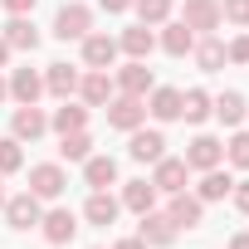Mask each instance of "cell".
Here are the masks:
<instances>
[{"mask_svg": "<svg viewBox=\"0 0 249 249\" xmlns=\"http://www.w3.org/2000/svg\"><path fill=\"white\" fill-rule=\"evenodd\" d=\"M103 112H107V127H117V132H132V127L147 122V103L132 98V93H112Z\"/></svg>", "mask_w": 249, "mask_h": 249, "instance_id": "cell-1", "label": "cell"}, {"mask_svg": "<svg viewBox=\"0 0 249 249\" xmlns=\"http://www.w3.org/2000/svg\"><path fill=\"white\" fill-rule=\"evenodd\" d=\"M93 30V10L88 5H78V0H69V5H59V15H54V39H83Z\"/></svg>", "mask_w": 249, "mask_h": 249, "instance_id": "cell-2", "label": "cell"}, {"mask_svg": "<svg viewBox=\"0 0 249 249\" xmlns=\"http://www.w3.org/2000/svg\"><path fill=\"white\" fill-rule=\"evenodd\" d=\"M127 157L142 161V166H157V161L166 157V137H161L157 127H132V132H127Z\"/></svg>", "mask_w": 249, "mask_h": 249, "instance_id": "cell-3", "label": "cell"}, {"mask_svg": "<svg viewBox=\"0 0 249 249\" xmlns=\"http://www.w3.org/2000/svg\"><path fill=\"white\" fill-rule=\"evenodd\" d=\"M39 220H44V200H39V196L20 191V196H10V200H5V225H10V230H20V234H25V230H35Z\"/></svg>", "mask_w": 249, "mask_h": 249, "instance_id": "cell-4", "label": "cell"}, {"mask_svg": "<svg viewBox=\"0 0 249 249\" xmlns=\"http://www.w3.org/2000/svg\"><path fill=\"white\" fill-rule=\"evenodd\" d=\"M64 186H69V176H64L59 161H39V166H30V196H39V200H59Z\"/></svg>", "mask_w": 249, "mask_h": 249, "instance_id": "cell-5", "label": "cell"}, {"mask_svg": "<svg viewBox=\"0 0 249 249\" xmlns=\"http://www.w3.org/2000/svg\"><path fill=\"white\" fill-rule=\"evenodd\" d=\"M44 132H49V117H44L35 103H20V107L10 112V137H15V142H39Z\"/></svg>", "mask_w": 249, "mask_h": 249, "instance_id": "cell-6", "label": "cell"}, {"mask_svg": "<svg viewBox=\"0 0 249 249\" xmlns=\"http://www.w3.org/2000/svg\"><path fill=\"white\" fill-rule=\"evenodd\" d=\"M191 171H210V166H220L225 161V142L220 137H210V132H200V137H191V147H186V157H181Z\"/></svg>", "mask_w": 249, "mask_h": 249, "instance_id": "cell-7", "label": "cell"}, {"mask_svg": "<svg viewBox=\"0 0 249 249\" xmlns=\"http://www.w3.org/2000/svg\"><path fill=\"white\" fill-rule=\"evenodd\" d=\"M137 220H142V225H137V239H142L147 249H166V244L181 234V230L166 220V210H147V215H137Z\"/></svg>", "mask_w": 249, "mask_h": 249, "instance_id": "cell-8", "label": "cell"}, {"mask_svg": "<svg viewBox=\"0 0 249 249\" xmlns=\"http://www.w3.org/2000/svg\"><path fill=\"white\" fill-rule=\"evenodd\" d=\"M220 0H186V10H181V25L196 30V35H215L220 30Z\"/></svg>", "mask_w": 249, "mask_h": 249, "instance_id": "cell-9", "label": "cell"}, {"mask_svg": "<svg viewBox=\"0 0 249 249\" xmlns=\"http://www.w3.org/2000/svg\"><path fill=\"white\" fill-rule=\"evenodd\" d=\"M166 220H171L176 230H200V220H205V200H200V196L176 191V196H171V205H166Z\"/></svg>", "mask_w": 249, "mask_h": 249, "instance_id": "cell-10", "label": "cell"}, {"mask_svg": "<svg viewBox=\"0 0 249 249\" xmlns=\"http://www.w3.org/2000/svg\"><path fill=\"white\" fill-rule=\"evenodd\" d=\"M112 83H117V93H132V98H147V93L157 88V78H152L147 59H132V64H122Z\"/></svg>", "mask_w": 249, "mask_h": 249, "instance_id": "cell-11", "label": "cell"}, {"mask_svg": "<svg viewBox=\"0 0 249 249\" xmlns=\"http://www.w3.org/2000/svg\"><path fill=\"white\" fill-rule=\"evenodd\" d=\"M112 93H117V83L107 78V69H88V73L78 78V98H83L88 107H107Z\"/></svg>", "mask_w": 249, "mask_h": 249, "instance_id": "cell-12", "label": "cell"}, {"mask_svg": "<svg viewBox=\"0 0 249 249\" xmlns=\"http://www.w3.org/2000/svg\"><path fill=\"white\" fill-rule=\"evenodd\" d=\"M186 176H191V166H186L181 157H161L157 171H152V186H157L161 196H176V191H186Z\"/></svg>", "mask_w": 249, "mask_h": 249, "instance_id": "cell-13", "label": "cell"}, {"mask_svg": "<svg viewBox=\"0 0 249 249\" xmlns=\"http://www.w3.org/2000/svg\"><path fill=\"white\" fill-rule=\"evenodd\" d=\"M112 59H117V39L112 35H83V64L88 69H112Z\"/></svg>", "mask_w": 249, "mask_h": 249, "instance_id": "cell-14", "label": "cell"}, {"mask_svg": "<svg viewBox=\"0 0 249 249\" xmlns=\"http://www.w3.org/2000/svg\"><path fill=\"white\" fill-rule=\"evenodd\" d=\"M44 239L49 244H69L73 234H78V220H73V210H64V205H54V210H44Z\"/></svg>", "mask_w": 249, "mask_h": 249, "instance_id": "cell-15", "label": "cell"}, {"mask_svg": "<svg viewBox=\"0 0 249 249\" xmlns=\"http://www.w3.org/2000/svg\"><path fill=\"white\" fill-rule=\"evenodd\" d=\"M0 39H5L10 49H25V54L39 49V30H35L30 15H10V25H5V35H0Z\"/></svg>", "mask_w": 249, "mask_h": 249, "instance_id": "cell-16", "label": "cell"}, {"mask_svg": "<svg viewBox=\"0 0 249 249\" xmlns=\"http://www.w3.org/2000/svg\"><path fill=\"white\" fill-rule=\"evenodd\" d=\"M78 78H83L78 69H69V64H49V69H44V93H54V98L64 103V98L78 93Z\"/></svg>", "mask_w": 249, "mask_h": 249, "instance_id": "cell-17", "label": "cell"}, {"mask_svg": "<svg viewBox=\"0 0 249 249\" xmlns=\"http://www.w3.org/2000/svg\"><path fill=\"white\" fill-rule=\"evenodd\" d=\"M117 49L127 54V59H147V54L157 49V35H152V25H132V30H122V35H117Z\"/></svg>", "mask_w": 249, "mask_h": 249, "instance_id": "cell-18", "label": "cell"}, {"mask_svg": "<svg viewBox=\"0 0 249 249\" xmlns=\"http://www.w3.org/2000/svg\"><path fill=\"white\" fill-rule=\"evenodd\" d=\"M117 210H122V200H117V196H107V191H93V196H88V205H83V220L107 230V225L117 220Z\"/></svg>", "mask_w": 249, "mask_h": 249, "instance_id": "cell-19", "label": "cell"}, {"mask_svg": "<svg viewBox=\"0 0 249 249\" xmlns=\"http://www.w3.org/2000/svg\"><path fill=\"white\" fill-rule=\"evenodd\" d=\"M157 186L152 181H127V186H122V205H127L132 215H147V210H157Z\"/></svg>", "mask_w": 249, "mask_h": 249, "instance_id": "cell-20", "label": "cell"}, {"mask_svg": "<svg viewBox=\"0 0 249 249\" xmlns=\"http://www.w3.org/2000/svg\"><path fill=\"white\" fill-rule=\"evenodd\" d=\"M5 83H10V98H15V103H39V93H44V78H39L35 69H15Z\"/></svg>", "mask_w": 249, "mask_h": 249, "instance_id": "cell-21", "label": "cell"}, {"mask_svg": "<svg viewBox=\"0 0 249 249\" xmlns=\"http://www.w3.org/2000/svg\"><path fill=\"white\" fill-rule=\"evenodd\" d=\"M234 191V176L230 171H220V166H210V171H200V186H196V196L210 205V200H225Z\"/></svg>", "mask_w": 249, "mask_h": 249, "instance_id": "cell-22", "label": "cell"}, {"mask_svg": "<svg viewBox=\"0 0 249 249\" xmlns=\"http://www.w3.org/2000/svg\"><path fill=\"white\" fill-rule=\"evenodd\" d=\"M210 107H215V98H210L205 88H186V93H181V117L191 122V127H200V122L210 117Z\"/></svg>", "mask_w": 249, "mask_h": 249, "instance_id": "cell-23", "label": "cell"}, {"mask_svg": "<svg viewBox=\"0 0 249 249\" xmlns=\"http://www.w3.org/2000/svg\"><path fill=\"white\" fill-rule=\"evenodd\" d=\"M157 44H161L171 59H186V54L196 49V30H186V25L176 20V25H166V30H161V39H157Z\"/></svg>", "mask_w": 249, "mask_h": 249, "instance_id": "cell-24", "label": "cell"}, {"mask_svg": "<svg viewBox=\"0 0 249 249\" xmlns=\"http://www.w3.org/2000/svg\"><path fill=\"white\" fill-rule=\"evenodd\" d=\"M147 112H152L157 122H176V117H181V88H152Z\"/></svg>", "mask_w": 249, "mask_h": 249, "instance_id": "cell-25", "label": "cell"}, {"mask_svg": "<svg viewBox=\"0 0 249 249\" xmlns=\"http://www.w3.org/2000/svg\"><path fill=\"white\" fill-rule=\"evenodd\" d=\"M83 181H88L93 191L117 186V161H112V157H88V161H83Z\"/></svg>", "mask_w": 249, "mask_h": 249, "instance_id": "cell-26", "label": "cell"}, {"mask_svg": "<svg viewBox=\"0 0 249 249\" xmlns=\"http://www.w3.org/2000/svg\"><path fill=\"white\" fill-rule=\"evenodd\" d=\"M49 127L64 137V132H83L88 127V107H78V103H69L64 98V107H54V117H49Z\"/></svg>", "mask_w": 249, "mask_h": 249, "instance_id": "cell-27", "label": "cell"}, {"mask_svg": "<svg viewBox=\"0 0 249 249\" xmlns=\"http://www.w3.org/2000/svg\"><path fill=\"white\" fill-rule=\"evenodd\" d=\"M191 54H196V64H200V73H215V69H225V44H220L215 35H200Z\"/></svg>", "mask_w": 249, "mask_h": 249, "instance_id": "cell-28", "label": "cell"}, {"mask_svg": "<svg viewBox=\"0 0 249 249\" xmlns=\"http://www.w3.org/2000/svg\"><path fill=\"white\" fill-rule=\"evenodd\" d=\"M210 112H215V117L225 122V127H239V122L249 117V107H244V93H220Z\"/></svg>", "mask_w": 249, "mask_h": 249, "instance_id": "cell-29", "label": "cell"}, {"mask_svg": "<svg viewBox=\"0 0 249 249\" xmlns=\"http://www.w3.org/2000/svg\"><path fill=\"white\" fill-rule=\"evenodd\" d=\"M59 157H64V161H88V157H93L88 127H83V132H64V137H59Z\"/></svg>", "mask_w": 249, "mask_h": 249, "instance_id": "cell-30", "label": "cell"}, {"mask_svg": "<svg viewBox=\"0 0 249 249\" xmlns=\"http://www.w3.org/2000/svg\"><path fill=\"white\" fill-rule=\"evenodd\" d=\"M132 5H137V15H142V25H166L171 20V0H132Z\"/></svg>", "mask_w": 249, "mask_h": 249, "instance_id": "cell-31", "label": "cell"}, {"mask_svg": "<svg viewBox=\"0 0 249 249\" xmlns=\"http://www.w3.org/2000/svg\"><path fill=\"white\" fill-rule=\"evenodd\" d=\"M25 166V152H20V142L15 137H0V176H15Z\"/></svg>", "mask_w": 249, "mask_h": 249, "instance_id": "cell-32", "label": "cell"}, {"mask_svg": "<svg viewBox=\"0 0 249 249\" xmlns=\"http://www.w3.org/2000/svg\"><path fill=\"white\" fill-rule=\"evenodd\" d=\"M225 161L239 166V171H249V132H234V137L225 142Z\"/></svg>", "mask_w": 249, "mask_h": 249, "instance_id": "cell-33", "label": "cell"}, {"mask_svg": "<svg viewBox=\"0 0 249 249\" xmlns=\"http://www.w3.org/2000/svg\"><path fill=\"white\" fill-rule=\"evenodd\" d=\"M220 15L239 30H249V0H220Z\"/></svg>", "mask_w": 249, "mask_h": 249, "instance_id": "cell-34", "label": "cell"}, {"mask_svg": "<svg viewBox=\"0 0 249 249\" xmlns=\"http://www.w3.org/2000/svg\"><path fill=\"white\" fill-rule=\"evenodd\" d=\"M225 64H249V35H234L225 44Z\"/></svg>", "mask_w": 249, "mask_h": 249, "instance_id": "cell-35", "label": "cell"}, {"mask_svg": "<svg viewBox=\"0 0 249 249\" xmlns=\"http://www.w3.org/2000/svg\"><path fill=\"white\" fill-rule=\"evenodd\" d=\"M230 200H234V210H239V215H249V181H234Z\"/></svg>", "mask_w": 249, "mask_h": 249, "instance_id": "cell-36", "label": "cell"}, {"mask_svg": "<svg viewBox=\"0 0 249 249\" xmlns=\"http://www.w3.org/2000/svg\"><path fill=\"white\" fill-rule=\"evenodd\" d=\"M0 5H5L10 15H35V5H39V0H0Z\"/></svg>", "mask_w": 249, "mask_h": 249, "instance_id": "cell-37", "label": "cell"}, {"mask_svg": "<svg viewBox=\"0 0 249 249\" xmlns=\"http://www.w3.org/2000/svg\"><path fill=\"white\" fill-rule=\"evenodd\" d=\"M98 5H103L107 15H122V10H132V0H98Z\"/></svg>", "mask_w": 249, "mask_h": 249, "instance_id": "cell-38", "label": "cell"}, {"mask_svg": "<svg viewBox=\"0 0 249 249\" xmlns=\"http://www.w3.org/2000/svg\"><path fill=\"white\" fill-rule=\"evenodd\" d=\"M112 249H147V244H142V239H137V234H132V239H117V244H112Z\"/></svg>", "mask_w": 249, "mask_h": 249, "instance_id": "cell-39", "label": "cell"}, {"mask_svg": "<svg viewBox=\"0 0 249 249\" xmlns=\"http://www.w3.org/2000/svg\"><path fill=\"white\" fill-rule=\"evenodd\" d=\"M230 249H249V230H239V234L230 239Z\"/></svg>", "mask_w": 249, "mask_h": 249, "instance_id": "cell-40", "label": "cell"}, {"mask_svg": "<svg viewBox=\"0 0 249 249\" xmlns=\"http://www.w3.org/2000/svg\"><path fill=\"white\" fill-rule=\"evenodd\" d=\"M10 54H15V49H10L5 39H0V69H5V64H10Z\"/></svg>", "mask_w": 249, "mask_h": 249, "instance_id": "cell-41", "label": "cell"}, {"mask_svg": "<svg viewBox=\"0 0 249 249\" xmlns=\"http://www.w3.org/2000/svg\"><path fill=\"white\" fill-rule=\"evenodd\" d=\"M5 200H10V196H5V176H0V210H5Z\"/></svg>", "mask_w": 249, "mask_h": 249, "instance_id": "cell-42", "label": "cell"}, {"mask_svg": "<svg viewBox=\"0 0 249 249\" xmlns=\"http://www.w3.org/2000/svg\"><path fill=\"white\" fill-rule=\"evenodd\" d=\"M5 98H10V83H5V78H0V103H5Z\"/></svg>", "mask_w": 249, "mask_h": 249, "instance_id": "cell-43", "label": "cell"}]
</instances>
